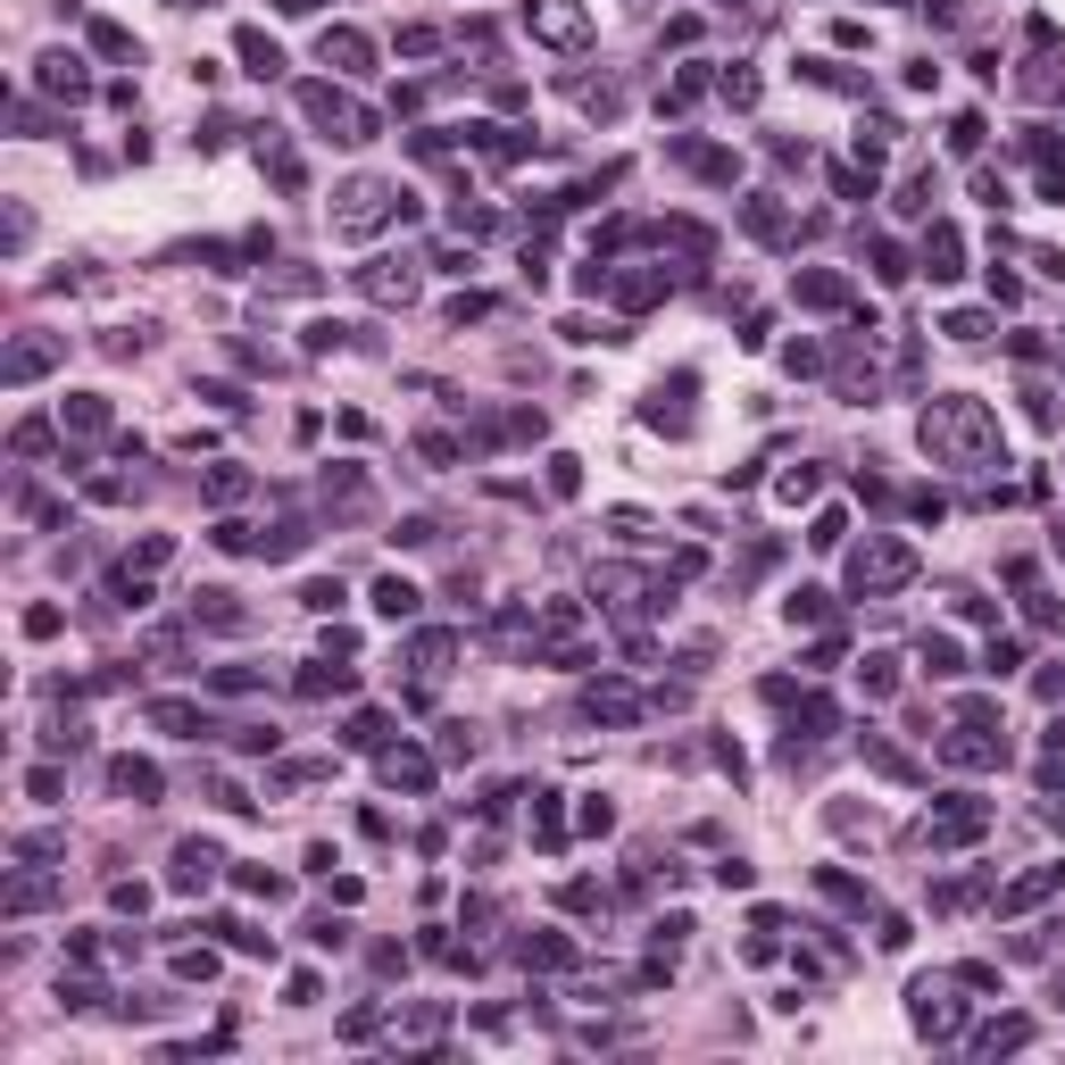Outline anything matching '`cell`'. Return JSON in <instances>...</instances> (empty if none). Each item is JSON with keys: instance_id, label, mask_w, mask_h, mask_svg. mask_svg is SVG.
<instances>
[{"instance_id": "6da1fadb", "label": "cell", "mask_w": 1065, "mask_h": 1065, "mask_svg": "<svg viewBox=\"0 0 1065 1065\" xmlns=\"http://www.w3.org/2000/svg\"><path fill=\"white\" fill-rule=\"evenodd\" d=\"M924 450H933L940 466H990L999 458V416L983 408V400H933L924 408Z\"/></svg>"}, {"instance_id": "7a4b0ae2", "label": "cell", "mask_w": 1065, "mask_h": 1065, "mask_svg": "<svg viewBox=\"0 0 1065 1065\" xmlns=\"http://www.w3.org/2000/svg\"><path fill=\"white\" fill-rule=\"evenodd\" d=\"M957 990H974L966 974H924V983L907 990L916 1033H933V1041H957V1033H966V999H957Z\"/></svg>"}, {"instance_id": "3957f363", "label": "cell", "mask_w": 1065, "mask_h": 1065, "mask_svg": "<svg viewBox=\"0 0 1065 1065\" xmlns=\"http://www.w3.org/2000/svg\"><path fill=\"white\" fill-rule=\"evenodd\" d=\"M392 217H408V200H400L392 184L358 176L351 191H342V208H334V234H342V241H366V234H375V225H392Z\"/></svg>"}, {"instance_id": "277c9868", "label": "cell", "mask_w": 1065, "mask_h": 1065, "mask_svg": "<svg viewBox=\"0 0 1065 1065\" xmlns=\"http://www.w3.org/2000/svg\"><path fill=\"white\" fill-rule=\"evenodd\" d=\"M300 109L317 117L334 142H375V109H358V100H342L334 83H300Z\"/></svg>"}, {"instance_id": "5b68a950", "label": "cell", "mask_w": 1065, "mask_h": 1065, "mask_svg": "<svg viewBox=\"0 0 1065 1065\" xmlns=\"http://www.w3.org/2000/svg\"><path fill=\"white\" fill-rule=\"evenodd\" d=\"M916 574V550L907 541H866L858 558H849V591H890V583H907Z\"/></svg>"}, {"instance_id": "8992f818", "label": "cell", "mask_w": 1065, "mask_h": 1065, "mask_svg": "<svg viewBox=\"0 0 1065 1065\" xmlns=\"http://www.w3.org/2000/svg\"><path fill=\"white\" fill-rule=\"evenodd\" d=\"M983 832H990L983 799H940V808L924 816V841H933V849H966V841H983Z\"/></svg>"}, {"instance_id": "52a82bcc", "label": "cell", "mask_w": 1065, "mask_h": 1065, "mask_svg": "<svg viewBox=\"0 0 1065 1065\" xmlns=\"http://www.w3.org/2000/svg\"><path fill=\"white\" fill-rule=\"evenodd\" d=\"M525 26L541 33V42L574 50V42L591 33V9H583V0H525Z\"/></svg>"}, {"instance_id": "ba28073f", "label": "cell", "mask_w": 1065, "mask_h": 1065, "mask_svg": "<svg viewBox=\"0 0 1065 1065\" xmlns=\"http://www.w3.org/2000/svg\"><path fill=\"white\" fill-rule=\"evenodd\" d=\"M358 292H366V300H383V308H408V300H416V275L400 267V258H375V267H358Z\"/></svg>"}, {"instance_id": "9c48e42d", "label": "cell", "mask_w": 1065, "mask_h": 1065, "mask_svg": "<svg viewBox=\"0 0 1065 1065\" xmlns=\"http://www.w3.org/2000/svg\"><path fill=\"white\" fill-rule=\"evenodd\" d=\"M641 708L650 700H641L633 683H591L583 691V716H600V724H641Z\"/></svg>"}, {"instance_id": "30bf717a", "label": "cell", "mask_w": 1065, "mask_h": 1065, "mask_svg": "<svg viewBox=\"0 0 1065 1065\" xmlns=\"http://www.w3.org/2000/svg\"><path fill=\"white\" fill-rule=\"evenodd\" d=\"M924 275H933V284L966 275V241H957V225H933V234H924Z\"/></svg>"}, {"instance_id": "8fae6325", "label": "cell", "mask_w": 1065, "mask_h": 1065, "mask_svg": "<svg viewBox=\"0 0 1065 1065\" xmlns=\"http://www.w3.org/2000/svg\"><path fill=\"white\" fill-rule=\"evenodd\" d=\"M217 849H208V841H176V875H167V882H176V890H208V882H217Z\"/></svg>"}, {"instance_id": "7c38bea8", "label": "cell", "mask_w": 1065, "mask_h": 1065, "mask_svg": "<svg viewBox=\"0 0 1065 1065\" xmlns=\"http://www.w3.org/2000/svg\"><path fill=\"white\" fill-rule=\"evenodd\" d=\"M317 59H325V67H342V76H366V59H375V50H366V33H358V26H334V33L317 42Z\"/></svg>"}, {"instance_id": "4fadbf2b", "label": "cell", "mask_w": 1065, "mask_h": 1065, "mask_svg": "<svg viewBox=\"0 0 1065 1065\" xmlns=\"http://www.w3.org/2000/svg\"><path fill=\"white\" fill-rule=\"evenodd\" d=\"M109 782H117V799H134V808H150V799H159V766H150V758H117Z\"/></svg>"}, {"instance_id": "5bb4252c", "label": "cell", "mask_w": 1065, "mask_h": 1065, "mask_svg": "<svg viewBox=\"0 0 1065 1065\" xmlns=\"http://www.w3.org/2000/svg\"><path fill=\"white\" fill-rule=\"evenodd\" d=\"M33 83H42V92H59V100H83V92H92V83H83V59H67V50H50V59L33 67Z\"/></svg>"}, {"instance_id": "9a60e30c", "label": "cell", "mask_w": 1065, "mask_h": 1065, "mask_svg": "<svg viewBox=\"0 0 1065 1065\" xmlns=\"http://www.w3.org/2000/svg\"><path fill=\"white\" fill-rule=\"evenodd\" d=\"M416 608H425V591H416V583H408V574H383V583H375V617H392V624H408V617H416Z\"/></svg>"}, {"instance_id": "2e32d148", "label": "cell", "mask_w": 1065, "mask_h": 1065, "mask_svg": "<svg viewBox=\"0 0 1065 1065\" xmlns=\"http://www.w3.org/2000/svg\"><path fill=\"white\" fill-rule=\"evenodd\" d=\"M450 658H458V633H416V641H408V667L425 674V683H433V674H450Z\"/></svg>"}, {"instance_id": "e0dca14e", "label": "cell", "mask_w": 1065, "mask_h": 1065, "mask_svg": "<svg viewBox=\"0 0 1065 1065\" xmlns=\"http://www.w3.org/2000/svg\"><path fill=\"white\" fill-rule=\"evenodd\" d=\"M150 724H159V732H176V741H200V732H208V716L191 708V700H150Z\"/></svg>"}, {"instance_id": "ac0fdd59", "label": "cell", "mask_w": 1065, "mask_h": 1065, "mask_svg": "<svg viewBox=\"0 0 1065 1065\" xmlns=\"http://www.w3.org/2000/svg\"><path fill=\"white\" fill-rule=\"evenodd\" d=\"M383 782H392V791H433V758H416V749H392V758H383Z\"/></svg>"}, {"instance_id": "d6986e66", "label": "cell", "mask_w": 1065, "mask_h": 1065, "mask_svg": "<svg viewBox=\"0 0 1065 1065\" xmlns=\"http://www.w3.org/2000/svg\"><path fill=\"white\" fill-rule=\"evenodd\" d=\"M741 225H749V234H758V241H791V217H782V208H775V191H758V200L741 208Z\"/></svg>"}, {"instance_id": "ffe728a7", "label": "cell", "mask_w": 1065, "mask_h": 1065, "mask_svg": "<svg viewBox=\"0 0 1065 1065\" xmlns=\"http://www.w3.org/2000/svg\"><path fill=\"white\" fill-rule=\"evenodd\" d=\"M59 425H67V433H109V400H92V392L59 400Z\"/></svg>"}, {"instance_id": "44dd1931", "label": "cell", "mask_w": 1065, "mask_h": 1065, "mask_svg": "<svg viewBox=\"0 0 1065 1065\" xmlns=\"http://www.w3.org/2000/svg\"><path fill=\"white\" fill-rule=\"evenodd\" d=\"M516 957L541 974H558V966H574V940H558V933H533V940H516Z\"/></svg>"}, {"instance_id": "7402d4cb", "label": "cell", "mask_w": 1065, "mask_h": 1065, "mask_svg": "<svg viewBox=\"0 0 1065 1065\" xmlns=\"http://www.w3.org/2000/svg\"><path fill=\"white\" fill-rule=\"evenodd\" d=\"M234 50H241V59H250V76H284V50H275V42H267V33H258V26H241V33H234Z\"/></svg>"}, {"instance_id": "603a6c76", "label": "cell", "mask_w": 1065, "mask_h": 1065, "mask_svg": "<svg viewBox=\"0 0 1065 1065\" xmlns=\"http://www.w3.org/2000/svg\"><path fill=\"white\" fill-rule=\"evenodd\" d=\"M191 624H217V633H241V608H234V591H200V600H191Z\"/></svg>"}, {"instance_id": "cb8c5ba5", "label": "cell", "mask_w": 1065, "mask_h": 1065, "mask_svg": "<svg viewBox=\"0 0 1065 1065\" xmlns=\"http://www.w3.org/2000/svg\"><path fill=\"white\" fill-rule=\"evenodd\" d=\"M50 358H59V342H17V351H9V366H0V375H9V383H33V375H42Z\"/></svg>"}, {"instance_id": "d4e9b609", "label": "cell", "mask_w": 1065, "mask_h": 1065, "mask_svg": "<svg viewBox=\"0 0 1065 1065\" xmlns=\"http://www.w3.org/2000/svg\"><path fill=\"white\" fill-rule=\"evenodd\" d=\"M916 658H924V674H966V650H957L949 633H924V650H916Z\"/></svg>"}, {"instance_id": "484cf974", "label": "cell", "mask_w": 1065, "mask_h": 1065, "mask_svg": "<svg viewBox=\"0 0 1065 1065\" xmlns=\"http://www.w3.org/2000/svg\"><path fill=\"white\" fill-rule=\"evenodd\" d=\"M533 841H541V849H566V825H558V791H533Z\"/></svg>"}, {"instance_id": "4316f807", "label": "cell", "mask_w": 1065, "mask_h": 1065, "mask_svg": "<svg viewBox=\"0 0 1065 1065\" xmlns=\"http://www.w3.org/2000/svg\"><path fill=\"white\" fill-rule=\"evenodd\" d=\"M92 50H100V59H142V50H134V33L117 26V17H92Z\"/></svg>"}, {"instance_id": "83f0119b", "label": "cell", "mask_w": 1065, "mask_h": 1065, "mask_svg": "<svg viewBox=\"0 0 1065 1065\" xmlns=\"http://www.w3.org/2000/svg\"><path fill=\"white\" fill-rule=\"evenodd\" d=\"M1024 1041H1033V1024H1024V1016H999V1024H983V1033H974V1049H1024Z\"/></svg>"}, {"instance_id": "f1b7e54d", "label": "cell", "mask_w": 1065, "mask_h": 1065, "mask_svg": "<svg viewBox=\"0 0 1065 1065\" xmlns=\"http://www.w3.org/2000/svg\"><path fill=\"white\" fill-rule=\"evenodd\" d=\"M799 300L808 308H849V284L841 275H799Z\"/></svg>"}, {"instance_id": "f546056e", "label": "cell", "mask_w": 1065, "mask_h": 1065, "mask_svg": "<svg viewBox=\"0 0 1065 1065\" xmlns=\"http://www.w3.org/2000/svg\"><path fill=\"white\" fill-rule=\"evenodd\" d=\"M241 492H250V475H234V466H217V475H208V509H234Z\"/></svg>"}, {"instance_id": "4dcf8cb0", "label": "cell", "mask_w": 1065, "mask_h": 1065, "mask_svg": "<svg viewBox=\"0 0 1065 1065\" xmlns=\"http://www.w3.org/2000/svg\"><path fill=\"white\" fill-rule=\"evenodd\" d=\"M550 492H558V500L583 492V458H566V450H558V458H550Z\"/></svg>"}, {"instance_id": "1f68e13d", "label": "cell", "mask_w": 1065, "mask_h": 1065, "mask_svg": "<svg viewBox=\"0 0 1065 1065\" xmlns=\"http://www.w3.org/2000/svg\"><path fill=\"white\" fill-rule=\"evenodd\" d=\"M866 691H875V700H890V691H899V658H866Z\"/></svg>"}, {"instance_id": "d6a6232c", "label": "cell", "mask_w": 1065, "mask_h": 1065, "mask_svg": "<svg viewBox=\"0 0 1065 1065\" xmlns=\"http://www.w3.org/2000/svg\"><path fill=\"white\" fill-rule=\"evenodd\" d=\"M1024 667V641H990L983 650V674H1016Z\"/></svg>"}, {"instance_id": "836d02e7", "label": "cell", "mask_w": 1065, "mask_h": 1065, "mask_svg": "<svg viewBox=\"0 0 1065 1065\" xmlns=\"http://www.w3.org/2000/svg\"><path fill=\"white\" fill-rule=\"evenodd\" d=\"M208 974H217V957H208V949H176V983H208Z\"/></svg>"}, {"instance_id": "e575fe53", "label": "cell", "mask_w": 1065, "mask_h": 1065, "mask_svg": "<svg viewBox=\"0 0 1065 1065\" xmlns=\"http://www.w3.org/2000/svg\"><path fill=\"white\" fill-rule=\"evenodd\" d=\"M841 533H849V516H841V509H825V516H816V533H808V541H816V550H841Z\"/></svg>"}, {"instance_id": "d590c367", "label": "cell", "mask_w": 1065, "mask_h": 1065, "mask_svg": "<svg viewBox=\"0 0 1065 1065\" xmlns=\"http://www.w3.org/2000/svg\"><path fill=\"white\" fill-rule=\"evenodd\" d=\"M775 492H782V500H791V509H799V500H816V466H791V475H782V483H775Z\"/></svg>"}, {"instance_id": "8d00e7d4", "label": "cell", "mask_w": 1065, "mask_h": 1065, "mask_svg": "<svg viewBox=\"0 0 1065 1065\" xmlns=\"http://www.w3.org/2000/svg\"><path fill=\"white\" fill-rule=\"evenodd\" d=\"M875 275H882V284H899V275H907V250H899V241H875Z\"/></svg>"}, {"instance_id": "74e56055", "label": "cell", "mask_w": 1065, "mask_h": 1065, "mask_svg": "<svg viewBox=\"0 0 1065 1065\" xmlns=\"http://www.w3.org/2000/svg\"><path fill=\"white\" fill-rule=\"evenodd\" d=\"M940 334H949V342H983V334H990V325H983V317H974V308H957V317H949V325H940Z\"/></svg>"}, {"instance_id": "f35d334b", "label": "cell", "mask_w": 1065, "mask_h": 1065, "mask_svg": "<svg viewBox=\"0 0 1065 1065\" xmlns=\"http://www.w3.org/2000/svg\"><path fill=\"white\" fill-rule=\"evenodd\" d=\"M109 907H117V916H142L150 890H142V882H117V890H109Z\"/></svg>"}, {"instance_id": "ab89813d", "label": "cell", "mask_w": 1065, "mask_h": 1065, "mask_svg": "<svg viewBox=\"0 0 1065 1065\" xmlns=\"http://www.w3.org/2000/svg\"><path fill=\"white\" fill-rule=\"evenodd\" d=\"M949 150H983V117H974V109L949 126Z\"/></svg>"}, {"instance_id": "60d3db41", "label": "cell", "mask_w": 1065, "mask_h": 1065, "mask_svg": "<svg viewBox=\"0 0 1065 1065\" xmlns=\"http://www.w3.org/2000/svg\"><path fill=\"white\" fill-rule=\"evenodd\" d=\"M300 608H317V617H325V608H342V583H325V574H317V583L300 591Z\"/></svg>"}, {"instance_id": "b9f144b4", "label": "cell", "mask_w": 1065, "mask_h": 1065, "mask_svg": "<svg viewBox=\"0 0 1065 1065\" xmlns=\"http://www.w3.org/2000/svg\"><path fill=\"white\" fill-rule=\"evenodd\" d=\"M26 791H33V799H59L67 782H59V766H33V775H26Z\"/></svg>"}, {"instance_id": "7bdbcfd3", "label": "cell", "mask_w": 1065, "mask_h": 1065, "mask_svg": "<svg viewBox=\"0 0 1065 1065\" xmlns=\"http://www.w3.org/2000/svg\"><path fill=\"white\" fill-rule=\"evenodd\" d=\"M59 624H67L59 608H26V633H33V641H50V633H59Z\"/></svg>"}, {"instance_id": "ee69618b", "label": "cell", "mask_w": 1065, "mask_h": 1065, "mask_svg": "<svg viewBox=\"0 0 1065 1065\" xmlns=\"http://www.w3.org/2000/svg\"><path fill=\"white\" fill-rule=\"evenodd\" d=\"M284 9H292V17H308V9H325V0H284Z\"/></svg>"}]
</instances>
